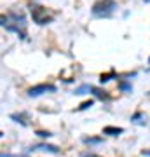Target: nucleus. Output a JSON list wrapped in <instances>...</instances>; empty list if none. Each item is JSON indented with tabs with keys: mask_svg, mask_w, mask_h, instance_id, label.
<instances>
[{
	"mask_svg": "<svg viewBox=\"0 0 150 157\" xmlns=\"http://www.w3.org/2000/svg\"><path fill=\"white\" fill-rule=\"evenodd\" d=\"M117 9V4L113 0H100V2H96L94 6H93V16L96 17H108L112 12Z\"/></svg>",
	"mask_w": 150,
	"mask_h": 157,
	"instance_id": "nucleus-1",
	"label": "nucleus"
},
{
	"mask_svg": "<svg viewBox=\"0 0 150 157\" xmlns=\"http://www.w3.org/2000/svg\"><path fill=\"white\" fill-rule=\"evenodd\" d=\"M32 17L37 25H47L52 21V16L47 14V9L42 6H33L32 7Z\"/></svg>",
	"mask_w": 150,
	"mask_h": 157,
	"instance_id": "nucleus-2",
	"label": "nucleus"
},
{
	"mask_svg": "<svg viewBox=\"0 0 150 157\" xmlns=\"http://www.w3.org/2000/svg\"><path fill=\"white\" fill-rule=\"evenodd\" d=\"M56 86L54 84H37V86H33V87H30V89L26 91L28 93V96L30 98H39V96H42V94H45V93H56Z\"/></svg>",
	"mask_w": 150,
	"mask_h": 157,
	"instance_id": "nucleus-3",
	"label": "nucleus"
},
{
	"mask_svg": "<svg viewBox=\"0 0 150 157\" xmlns=\"http://www.w3.org/2000/svg\"><path fill=\"white\" fill-rule=\"evenodd\" d=\"M30 150H42V152H49V154H60V148L56 145H49V143H39V145H33Z\"/></svg>",
	"mask_w": 150,
	"mask_h": 157,
	"instance_id": "nucleus-4",
	"label": "nucleus"
},
{
	"mask_svg": "<svg viewBox=\"0 0 150 157\" xmlns=\"http://www.w3.org/2000/svg\"><path fill=\"white\" fill-rule=\"evenodd\" d=\"M122 133H124V128H115V126L103 128V135H108V136H121Z\"/></svg>",
	"mask_w": 150,
	"mask_h": 157,
	"instance_id": "nucleus-5",
	"label": "nucleus"
},
{
	"mask_svg": "<svg viewBox=\"0 0 150 157\" xmlns=\"http://www.w3.org/2000/svg\"><path fill=\"white\" fill-rule=\"evenodd\" d=\"M91 94H94L96 98H100V100H108L110 96H108V93L103 89H100V87H91Z\"/></svg>",
	"mask_w": 150,
	"mask_h": 157,
	"instance_id": "nucleus-6",
	"label": "nucleus"
},
{
	"mask_svg": "<svg viewBox=\"0 0 150 157\" xmlns=\"http://www.w3.org/2000/svg\"><path fill=\"white\" fill-rule=\"evenodd\" d=\"M82 141L86 143V145H100V143H103V138H94V136H84Z\"/></svg>",
	"mask_w": 150,
	"mask_h": 157,
	"instance_id": "nucleus-7",
	"label": "nucleus"
},
{
	"mask_svg": "<svg viewBox=\"0 0 150 157\" xmlns=\"http://www.w3.org/2000/svg\"><path fill=\"white\" fill-rule=\"evenodd\" d=\"M91 87H93L91 84H82V86H79L73 93H75V94H89V93H91Z\"/></svg>",
	"mask_w": 150,
	"mask_h": 157,
	"instance_id": "nucleus-8",
	"label": "nucleus"
},
{
	"mask_svg": "<svg viewBox=\"0 0 150 157\" xmlns=\"http://www.w3.org/2000/svg\"><path fill=\"white\" fill-rule=\"evenodd\" d=\"M119 89H121V93H133V86H131V82L121 80L119 82Z\"/></svg>",
	"mask_w": 150,
	"mask_h": 157,
	"instance_id": "nucleus-9",
	"label": "nucleus"
},
{
	"mask_svg": "<svg viewBox=\"0 0 150 157\" xmlns=\"http://www.w3.org/2000/svg\"><path fill=\"white\" fill-rule=\"evenodd\" d=\"M113 77H115V73H113V72H110V73H103V75L100 77V82H101V84H105V82L112 80Z\"/></svg>",
	"mask_w": 150,
	"mask_h": 157,
	"instance_id": "nucleus-10",
	"label": "nucleus"
},
{
	"mask_svg": "<svg viewBox=\"0 0 150 157\" xmlns=\"http://www.w3.org/2000/svg\"><path fill=\"white\" fill-rule=\"evenodd\" d=\"M93 105H94V100H87V101H84V103L77 108V110H79V112H80V110H87V108H91Z\"/></svg>",
	"mask_w": 150,
	"mask_h": 157,
	"instance_id": "nucleus-11",
	"label": "nucleus"
},
{
	"mask_svg": "<svg viewBox=\"0 0 150 157\" xmlns=\"http://www.w3.org/2000/svg\"><path fill=\"white\" fill-rule=\"evenodd\" d=\"M140 119H145V115H143V112H136L131 117V122H140Z\"/></svg>",
	"mask_w": 150,
	"mask_h": 157,
	"instance_id": "nucleus-12",
	"label": "nucleus"
},
{
	"mask_svg": "<svg viewBox=\"0 0 150 157\" xmlns=\"http://www.w3.org/2000/svg\"><path fill=\"white\" fill-rule=\"evenodd\" d=\"M35 135L40 136V138H51V136H52V133H51V131H37Z\"/></svg>",
	"mask_w": 150,
	"mask_h": 157,
	"instance_id": "nucleus-13",
	"label": "nucleus"
},
{
	"mask_svg": "<svg viewBox=\"0 0 150 157\" xmlns=\"http://www.w3.org/2000/svg\"><path fill=\"white\" fill-rule=\"evenodd\" d=\"M0 157H26V155H16V154H9V152H0Z\"/></svg>",
	"mask_w": 150,
	"mask_h": 157,
	"instance_id": "nucleus-14",
	"label": "nucleus"
},
{
	"mask_svg": "<svg viewBox=\"0 0 150 157\" xmlns=\"http://www.w3.org/2000/svg\"><path fill=\"white\" fill-rule=\"evenodd\" d=\"M82 157H101V155H98V154H89V152H84Z\"/></svg>",
	"mask_w": 150,
	"mask_h": 157,
	"instance_id": "nucleus-15",
	"label": "nucleus"
},
{
	"mask_svg": "<svg viewBox=\"0 0 150 157\" xmlns=\"http://www.w3.org/2000/svg\"><path fill=\"white\" fill-rule=\"evenodd\" d=\"M141 154H143L145 157H150V150H143V152H141Z\"/></svg>",
	"mask_w": 150,
	"mask_h": 157,
	"instance_id": "nucleus-16",
	"label": "nucleus"
},
{
	"mask_svg": "<svg viewBox=\"0 0 150 157\" xmlns=\"http://www.w3.org/2000/svg\"><path fill=\"white\" fill-rule=\"evenodd\" d=\"M145 2H150V0H145Z\"/></svg>",
	"mask_w": 150,
	"mask_h": 157,
	"instance_id": "nucleus-17",
	"label": "nucleus"
},
{
	"mask_svg": "<svg viewBox=\"0 0 150 157\" xmlns=\"http://www.w3.org/2000/svg\"><path fill=\"white\" fill-rule=\"evenodd\" d=\"M0 136H2V133H0Z\"/></svg>",
	"mask_w": 150,
	"mask_h": 157,
	"instance_id": "nucleus-18",
	"label": "nucleus"
},
{
	"mask_svg": "<svg viewBox=\"0 0 150 157\" xmlns=\"http://www.w3.org/2000/svg\"><path fill=\"white\" fill-rule=\"evenodd\" d=\"M148 94H150V93H148Z\"/></svg>",
	"mask_w": 150,
	"mask_h": 157,
	"instance_id": "nucleus-19",
	"label": "nucleus"
}]
</instances>
